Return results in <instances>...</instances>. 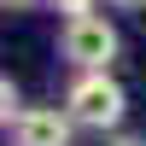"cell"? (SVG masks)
<instances>
[{
	"instance_id": "cell-1",
	"label": "cell",
	"mask_w": 146,
	"mask_h": 146,
	"mask_svg": "<svg viewBox=\"0 0 146 146\" xmlns=\"http://www.w3.org/2000/svg\"><path fill=\"white\" fill-rule=\"evenodd\" d=\"M64 111L76 117V129H117L129 117V94L111 70H76V82L64 88Z\"/></svg>"
},
{
	"instance_id": "cell-2",
	"label": "cell",
	"mask_w": 146,
	"mask_h": 146,
	"mask_svg": "<svg viewBox=\"0 0 146 146\" xmlns=\"http://www.w3.org/2000/svg\"><path fill=\"white\" fill-rule=\"evenodd\" d=\"M58 53L76 70H111V58L123 53V35H117L100 12H76V18H64V29H58Z\"/></svg>"
},
{
	"instance_id": "cell-3",
	"label": "cell",
	"mask_w": 146,
	"mask_h": 146,
	"mask_svg": "<svg viewBox=\"0 0 146 146\" xmlns=\"http://www.w3.org/2000/svg\"><path fill=\"white\" fill-rule=\"evenodd\" d=\"M76 140V117L64 105H23L12 117V146H70Z\"/></svg>"
},
{
	"instance_id": "cell-4",
	"label": "cell",
	"mask_w": 146,
	"mask_h": 146,
	"mask_svg": "<svg viewBox=\"0 0 146 146\" xmlns=\"http://www.w3.org/2000/svg\"><path fill=\"white\" fill-rule=\"evenodd\" d=\"M18 88H12V76H0V129H12V117H18Z\"/></svg>"
},
{
	"instance_id": "cell-5",
	"label": "cell",
	"mask_w": 146,
	"mask_h": 146,
	"mask_svg": "<svg viewBox=\"0 0 146 146\" xmlns=\"http://www.w3.org/2000/svg\"><path fill=\"white\" fill-rule=\"evenodd\" d=\"M53 12H64V18H76V12H94V0H53Z\"/></svg>"
},
{
	"instance_id": "cell-6",
	"label": "cell",
	"mask_w": 146,
	"mask_h": 146,
	"mask_svg": "<svg viewBox=\"0 0 146 146\" xmlns=\"http://www.w3.org/2000/svg\"><path fill=\"white\" fill-rule=\"evenodd\" d=\"M105 146H146V140H135V135H117V140H105Z\"/></svg>"
},
{
	"instance_id": "cell-7",
	"label": "cell",
	"mask_w": 146,
	"mask_h": 146,
	"mask_svg": "<svg viewBox=\"0 0 146 146\" xmlns=\"http://www.w3.org/2000/svg\"><path fill=\"white\" fill-rule=\"evenodd\" d=\"M111 6H123V12H140V6H146V0H111Z\"/></svg>"
},
{
	"instance_id": "cell-8",
	"label": "cell",
	"mask_w": 146,
	"mask_h": 146,
	"mask_svg": "<svg viewBox=\"0 0 146 146\" xmlns=\"http://www.w3.org/2000/svg\"><path fill=\"white\" fill-rule=\"evenodd\" d=\"M0 6H35V0H0Z\"/></svg>"
}]
</instances>
